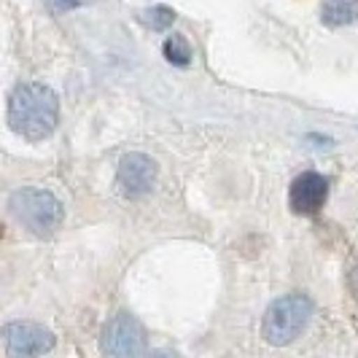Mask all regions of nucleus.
<instances>
[{"instance_id": "1", "label": "nucleus", "mask_w": 358, "mask_h": 358, "mask_svg": "<svg viewBox=\"0 0 358 358\" xmlns=\"http://www.w3.org/2000/svg\"><path fill=\"white\" fill-rule=\"evenodd\" d=\"M59 122L57 94L43 84H22L8 100V124L24 141L49 138Z\"/></svg>"}, {"instance_id": "2", "label": "nucleus", "mask_w": 358, "mask_h": 358, "mask_svg": "<svg viewBox=\"0 0 358 358\" xmlns=\"http://www.w3.org/2000/svg\"><path fill=\"white\" fill-rule=\"evenodd\" d=\"M313 299L305 294H288L275 299L267 307V315L262 323V334L269 345H278L283 348L288 342H294L296 337L305 334V329L310 326L313 318Z\"/></svg>"}, {"instance_id": "3", "label": "nucleus", "mask_w": 358, "mask_h": 358, "mask_svg": "<svg viewBox=\"0 0 358 358\" xmlns=\"http://www.w3.org/2000/svg\"><path fill=\"white\" fill-rule=\"evenodd\" d=\"M11 215L27 232L38 237H52L59 224H62V202L54 197L52 192L43 189H19L8 202Z\"/></svg>"}, {"instance_id": "4", "label": "nucleus", "mask_w": 358, "mask_h": 358, "mask_svg": "<svg viewBox=\"0 0 358 358\" xmlns=\"http://www.w3.org/2000/svg\"><path fill=\"white\" fill-rule=\"evenodd\" d=\"M145 350V331L143 326L132 315L119 313L110 318L103 331V353L108 356H141Z\"/></svg>"}, {"instance_id": "5", "label": "nucleus", "mask_w": 358, "mask_h": 358, "mask_svg": "<svg viewBox=\"0 0 358 358\" xmlns=\"http://www.w3.org/2000/svg\"><path fill=\"white\" fill-rule=\"evenodd\" d=\"M54 334L46 326L27 321H14L3 326V345L14 356H43L54 348Z\"/></svg>"}, {"instance_id": "6", "label": "nucleus", "mask_w": 358, "mask_h": 358, "mask_svg": "<svg viewBox=\"0 0 358 358\" xmlns=\"http://www.w3.org/2000/svg\"><path fill=\"white\" fill-rule=\"evenodd\" d=\"M157 173H159L157 162L151 159V157H145V154L132 151V154L122 157L116 178H119V186H122V192H124L127 197H143V194L151 192V186L157 180Z\"/></svg>"}, {"instance_id": "7", "label": "nucleus", "mask_w": 358, "mask_h": 358, "mask_svg": "<svg viewBox=\"0 0 358 358\" xmlns=\"http://www.w3.org/2000/svg\"><path fill=\"white\" fill-rule=\"evenodd\" d=\"M326 197H329V180L321 173H302L299 178H294L288 192L291 210L299 215H315L323 208Z\"/></svg>"}, {"instance_id": "8", "label": "nucleus", "mask_w": 358, "mask_h": 358, "mask_svg": "<svg viewBox=\"0 0 358 358\" xmlns=\"http://www.w3.org/2000/svg\"><path fill=\"white\" fill-rule=\"evenodd\" d=\"M321 19L329 27H345L358 19V0H326Z\"/></svg>"}, {"instance_id": "9", "label": "nucleus", "mask_w": 358, "mask_h": 358, "mask_svg": "<svg viewBox=\"0 0 358 358\" xmlns=\"http://www.w3.org/2000/svg\"><path fill=\"white\" fill-rule=\"evenodd\" d=\"M164 57H167L173 65H186L192 52H189V46H186L183 38L173 36V38H167V43H164Z\"/></svg>"}, {"instance_id": "10", "label": "nucleus", "mask_w": 358, "mask_h": 358, "mask_svg": "<svg viewBox=\"0 0 358 358\" xmlns=\"http://www.w3.org/2000/svg\"><path fill=\"white\" fill-rule=\"evenodd\" d=\"M143 19L148 22V27L164 30V27H170V24L176 22V14H173V8H167V6H157V8H148L143 14Z\"/></svg>"}, {"instance_id": "11", "label": "nucleus", "mask_w": 358, "mask_h": 358, "mask_svg": "<svg viewBox=\"0 0 358 358\" xmlns=\"http://www.w3.org/2000/svg\"><path fill=\"white\" fill-rule=\"evenodd\" d=\"M57 11H68V8H73V6H78V0H49Z\"/></svg>"}, {"instance_id": "12", "label": "nucleus", "mask_w": 358, "mask_h": 358, "mask_svg": "<svg viewBox=\"0 0 358 358\" xmlns=\"http://www.w3.org/2000/svg\"><path fill=\"white\" fill-rule=\"evenodd\" d=\"M348 283H350V291H353V296L358 299V267L350 272V278H348Z\"/></svg>"}]
</instances>
